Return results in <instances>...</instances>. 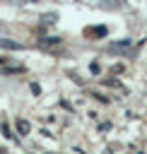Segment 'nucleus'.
<instances>
[{
	"label": "nucleus",
	"mask_w": 147,
	"mask_h": 154,
	"mask_svg": "<svg viewBox=\"0 0 147 154\" xmlns=\"http://www.w3.org/2000/svg\"><path fill=\"white\" fill-rule=\"evenodd\" d=\"M133 51V41L130 38H123V41H113L108 46V53H130Z\"/></svg>",
	"instance_id": "obj_1"
},
{
	"label": "nucleus",
	"mask_w": 147,
	"mask_h": 154,
	"mask_svg": "<svg viewBox=\"0 0 147 154\" xmlns=\"http://www.w3.org/2000/svg\"><path fill=\"white\" fill-rule=\"evenodd\" d=\"M108 34V29L104 26V24H99V26H89L87 29V36L89 38H101V36H106Z\"/></svg>",
	"instance_id": "obj_2"
},
{
	"label": "nucleus",
	"mask_w": 147,
	"mask_h": 154,
	"mask_svg": "<svg viewBox=\"0 0 147 154\" xmlns=\"http://www.w3.org/2000/svg\"><path fill=\"white\" fill-rule=\"evenodd\" d=\"M0 48H5V51H22L24 46L17 43V41H10V38H0Z\"/></svg>",
	"instance_id": "obj_3"
},
{
	"label": "nucleus",
	"mask_w": 147,
	"mask_h": 154,
	"mask_svg": "<svg viewBox=\"0 0 147 154\" xmlns=\"http://www.w3.org/2000/svg\"><path fill=\"white\" fill-rule=\"evenodd\" d=\"M17 132H19V135H29V132H31V125H29V120L19 118V120H17Z\"/></svg>",
	"instance_id": "obj_4"
},
{
	"label": "nucleus",
	"mask_w": 147,
	"mask_h": 154,
	"mask_svg": "<svg viewBox=\"0 0 147 154\" xmlns=\"http://www.w3.org/2000/svg\"><path fill=\"white\" fill-rule=\"evenodd\" d=\"M60 41H63L60 36H43L41 38V46H58Z\"/></svg>",
	"instance_id": "obj_5"
},
{
	"label": "nucleus",
	"mask_w": 147,
	"mask_h": 154,
	"mask_svg": "<svg viewBox=\"0 0 147 154\" xmlns=\"http://www.w3.org/2000/svg\"><path fill=\"white\" fill-rule=\"evenodd\" d=\"M2 72H5V75H10V72H24V65H12V63H7V65L2 67Z\"/></svg>",
	"instance_id": "obj_6"
},
{
	"label": "nucleus",
	"mask_w": 147,
	"mask_h": 154,
	"mask_svg": "<svg viewBox=\"0 0 147 154\" xmlns=\"http://www.w3.org/2000/svg\"><path fill=\"white\" fill-rule=\"evenodd\" d=\"M55 19H58V14H55V12H48V14H43V24H55Z\"/></svg>",
	"instance_id": "obj_7"
},
{
	"label": "nucleus",
	"mask_w": 147,
	"mask_h": 154,
	"mask_svg": "<svg viewBox=\"0 0 147 154\" xmlns=\"http://www.w3.org/2000/svg\"><path fill=\"white\" fill-rule=\"evenodd\" d=\"M0 130H2V135H5L7 140H14V135H12V130H10V125H7V123H2V128H0Z\"/></svg>",
	"instance_id": "obj_8"
},
{
	"label": "nucleus",
	"mask_w": 147,
	"mask_h": 154,
	"mask_svg": "<svg viewBox=\"0 0 147 154\" xmlns=\"http://www.w3.org/2000/svg\"><path fill=\"white\" fill-rule=\"evenodd\" d=\"M104 84H106V87H116V89H120V82H118V79H106Z\"/></svg>",
	"instance_id": "obj_9"
},
{
	"label": "nucleus",
	"mask_w": 147,
	"mask_h": 154,
	"mask_svg": "<svg viewBox=\"0 0 147 154\" xmlns=\"http://www.w3.org/2000/svg\"><path fill=\"white\" fill-rule=\"evenodd\" d=\"M94 96H96V99H99V101H101V103H108V99H106V96H104V94H99V91H94Z\"/></svg>",
	"instance_id": "obj_10"
}]
</instances>
